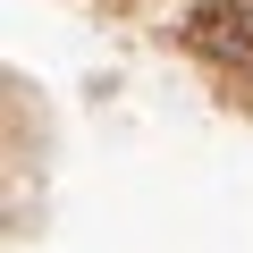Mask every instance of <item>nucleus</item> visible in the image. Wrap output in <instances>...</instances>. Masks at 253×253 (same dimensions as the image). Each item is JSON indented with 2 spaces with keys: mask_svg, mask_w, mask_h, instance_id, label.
Returning <instances> with one entry per match:
<instances>
[{
  "mask_svg": "<svg viewBox=\"0 0 253 253\" xmlns=\"http://www.w3.org/2000/svg\"><path fill=\"white\" fill-rule=\"evenodd\" d=\"M186 51L219 76V93L253 101V0H203L186 17Z\"/></svg>",
  "mask_w": 253,
  "mask_h": 253,
  "instance_id": "obj_1",
  "label": "nucleus"
}]
</instances>
